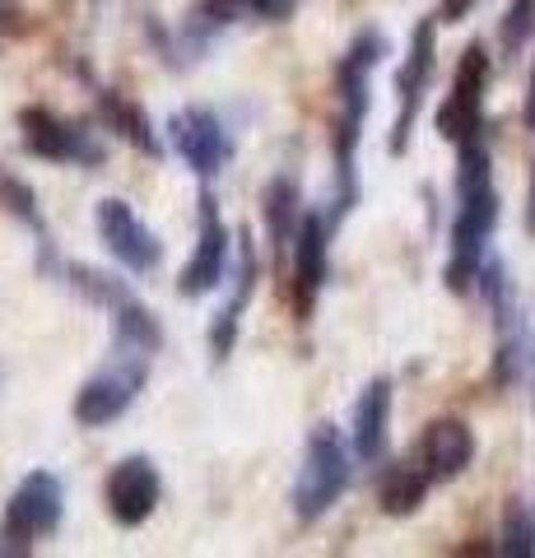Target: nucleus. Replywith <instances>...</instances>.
Masks as SVG:
<instances>
[{"label":"nucleus","mask_w":535,"mask_h":558,"mask_svg":"<svg viewBox=\"0 0 535 558\" xmlns=\"http://www.w3.org/2000/svg\"><path fill=\"white\" fill-rule=\"evenodd\" d=\"M498 229V186L485 135L457 145V215H452V247H447V289L471 293L489 260V238Z\"/></svg>","instance_id":"obj_1"},{"label":"nucleus","mask_w":535,"mask_h":558,"mask_svg":"<svg viewBox=\"0 0 535 558\" xmlns=\"http://www.w3.org/2000/svg\"><path fill=\"white\" fill-rule=\"evenodd\" d=\"M387 57V33L364 28L354 33V43L344 47V57L336 61V135H331V149H336V205L331 215L336 223L350 215V205L358 196L354 186V154H358V140H364V121L373 108V70L382 65Z\"/></svg>","instance_id":"obj_2"},{"label":"nucleus","mask_w":535,"mask_h":558,"mask_svg":"<svg viewBox=\"0 0 535 558\" xmlns=\"http://www.w3.org/2000/svg\"><path fill=\"white\" fill-rule=\"evenodd\" d=\"M354 447L344 442V433L336 424H317L307 433V447H303V465H299V480H293V512L299 521H321L326 512L344 498V488L354 480Z\"/></svg>","instance_id":"obj_3"},{"label":"nucleus","mask_w":535,"mask_h":558,"mask_svg":"<svg viewBox=\"0 0 535 558\" xmlns=\"http://www.w3.org/2000/svg\"><path fill=\"white\" fill-rule=\"evenodd\" d=\"M149 363H154V354H145V349H131V344L112 340L108 363H102V368L75 391V424L80 428H108V424H117V418L135 405V396L145 391Z\"/></svg>","instance_id":"obj_4"},{"label":"nucleus","mask_w":535,"mask_h":558,"mask_svg":"<svg viewBox=\"0 0 535 558\" xmlns=\"http://www.w3.org/2000/svg\"><path fill=\"white\" fill-rule=\"evenodd\" d=\"M61 512H65V488L51 470H33L20 480V488L5 502L0 517V554H28L38 539L61 531Z\"/></svg>","instance_id":"obj_5"},{"label":"nucleus","mask_w":535,"mask_h":558,"mask_svg":"<svg viewBox=\"0 0 535 558\" xmlns=\"http://www.w3.org/2000/svg\"><path fill=\"white\" fill-rule=\"evenodd\" d=\"M20 145L33 159L65 163V168H98L108 159V149H102V140L94 135L89 121L61 117L57 108H42V102L20 112Z\"/></svg>","instance_id":"obj_6"},{"label":"nucleus","mask_w":535,"mask_h":558,"mask_svg":"<svg viewBox=\"0 0 535 558\" xmlns=\"http://www.w3.org/2000/svg\"><path fill=\"white\" fill-rule=\"evenodd\" d=\"M331 233H336L331 209H303V223L289 247V270H284V299L299 322H313L317 293L326 289V275H331Z\"/></svg>","instance_id":"obj_7"},{"label":"nucleus","mask_w":535,"mask_h":558,"mask_svg":"<svg viewBox=\"0 0 535 558\" xmlns=\"http://www.w3.org/2000/svg\"><path fill=\"white\" fill-rule=\"evenodd\" d=\"M233 270V233L219 215V201L210 186H200L196 201V252L178 275V293L182 299H210L223 289V279Z\"/></svg>","instance_id":"obj_8"},{"label":"nucleus","mask_w":535,"mask_h":558,"mask_svg":"<svg viewBox=\"0 0 535 558\" xmlns=\"http://www.w3.org/2000/svg\"><path fill=\"white\" fill-rule=\"evenodd\" d=\"M434 61H438V14L434 20H420V28L410 33V51L401 61V75H396V121H391V140H387L391 154L410 149V131H414V121H420L428 84H434Z\"/></svg>","instance_id":"obj_9"},{"label":"nucleus","mask_w":535,"mask_h":558,"mask_svg":"<svg viewBox=\"0 0 535 558\" xmlns=\"http://www.w3.org/2000/svg\"><path fill=\"white\" fill-rule=\"evenodd\" d=\"M485 89H489V51L485 43H471L457 61L452 75V94L438 108V135L465 145V140L485 135Z\"/></svg>","instance_id":"obj_10"},{"label":"nucleus","mask_w":535,"mask_h":558,"mask_svg":"<svg viewBox=\"0 0 535 558\" xmlns=\"http://www.w3.org/2000/svg\"><path fill=\"white\" fill-rule=\"evenodd\" d=\"M168 140H172V149H178V159L192 168L200 182L219 178V172L229 168V159H233V135H229V126H223V117L210 112V108H200V102L172 112Z\"/></svg>","instance_id":"obj_11"},{"label":"nucleus","mask_w":535,"mask_h":558,"mask_svg":"<svg viewBox=\"0 0 535 558\" xmlns=\"http://www.w3.org/2000/svg\"><path fill=\"white\" fill-rule=\"evenodd\" d=\"M94 229L102 238V247L122 260L131 275H154V270L163 266V242H159V233H154L122 196H108V201L94 205Z\"/></svg>","instance_id":"obj_12"},{"label":"nucleus","mask_w":535,"mask_h":558,"mask_svg":"<svg viewBox=\"0 0 535 558\" xmlns=\"http://www.w3.org/2000/svg\"><path fill=\"white\" fill-rule=\"evenodd\" d=\"M159 498H163V475L149 457H122L102 480V502H108V517L122 531L145 526L154 508H159Z\"/></svg>","instance_id":"obj_13"},{"label":"nucleus","mask_w":535,"mask_h":558,"mask_svg":"<svg viewBox=\"0 0 535 558\" xmlns=\"http://www.w3.org/2000/svg\"><path fill=\"white\" fill-rule=\"evenodd\" d=\"M414 461L424 465V475L434 484H452L461 480L475 461V433L465 418L442 414L420 433V447H414Z\"/></svg>","instance_id":"obj_14"},{"label":"nucleus","mask_w":535,"mask_h":558,"mask_svg":"<svg viewBox=\"0 0 535 558\" xmlns=\"http://www.w3.org/2000/svg\"><path fill=\"white\" fill-rule=\"evenodd\" d=\"M233 293H229V303H223L215 312V322L210 330H205V344H210V359L223 363L233 354V344H238V330H243V312L252 307V293H256V247H252V229L238 233V256H233Z\"/></svg>","instance_id":"obj_15"},{"label":"nucleus","mask_w":535,"mask_h":558,"mask_svg":"<svg viewBox=\"0 0 535 558\" xmlns=\"http://www.w3.org/2000/svg\"><path fill=\"white\" fill-rule=\"evenodd\" d=\"M391 377H373L354 400V418H350V447L364 465H377L387 457L391 442Z\"/></svg>","instance_id":"obj_16"},{"label":"nucleus","mask_w":535,"mask_h":558,"mask_svg":"<svg viewBox=\"0 0 535 558\" xmlns=\"http://www.w3.org/2000/svg\"><path fill=\"white\" fill-rule=\"evenodd\" d=\"M262 215H266V233H270V252H275V270H289V247H293V233H299L303 223V186L293 172H280L266 196H262Z\"/></svg>","instance_id":"obj_17"},{"label":"nucleus","mask_w":535,"mask_h":558,"mask_svg":"<svg viewBox=\"0 0 535 558\" xmlns=\"http://www.w3.org/2000/svg\"><path fill=\"white\" fill-rule=\"evenodd\" d=\"M98 121H102V131L122 135L131 149H141L145 159H159V154H163L159 131H154L149 112L135 98H126L122 89H98Z\"/></svg>","instance_id":"obj_18"},{"label":"nucleus","mask_w":535,"mask_h":558,"mask_svg":"<svg viewBox=\"0 0 535 558\" xmlns=\"http://www.w3.org/2000/svg\"><path fill=\"white\" fill-rule=\"evenodd\" d=\"M428 488H434V480L424 475V465L414 457L387 461L382 470H377V508H382L387 517H414L424 508Z\"/></svg>","instance_id":"obj_19"},{"label":"nucleus","mask_w":535,"mask_h":558,"mask_svg":"<svg viewBox=\"0 0 535 558\" xmlns=\"http://www.w3.org/2000/svg\"><path fill=\"white\" fill-rule=\"evenodd\" d=\"M0 205H5L20 223H28V229H33V238H38V252H42V270H47L51 260H57V252H51V233H47V223L38 215V196L28 191V182H20L5 168H0Z\"/></svg>","instance_id":"obj_20"},{"label":"nucleus","mask_w":535,"mask_h":558,"mask_svg":"<svg viewBox=\"0 0 535 558\" xmlns=\"http://www.w3.org/2000/svg\"><path fill=\"white\" fill-rule=\"evenodd\" d=\"M498 549L512 554V558H531L535 554V512L526 508L522 498H512L503 508V545Z\"/></svg>","instance_id":"obj_21"},{"label":"nucleus","mask_w":535,"mask_h":558,"mask_svg":"<svg viewBox=\"0 0 535 558\" xmlns=\"http://www.w3.org/2000/svg\"><path fill=\"white\" fill-rule=\"evenodd\" d=\"M535 28V0H508V14H503V47L516 51Z\"/></svg>","instance_id":"obj_22"},{"label":"nucleus","mask_w":535,"mask_h":558,"mask_svg":"<svg viewBox=\"0 0 535 558\" xmlns=\"http://www.w3.org/2000/svg\"><path fill=\"white\" fill-rule=\"evenodd\" d=\"M475 10V0H442L438 5V24H461Z\"/></svg>","instance_id":"obj_23"},{"label":"nucleus","mask_w":535,"mask_h":558,"mask_svg":"<svg viewBox=\"0 0 535 558\" xmlns=\"http://www.w3.org/2000/svg\"><path fill=\"white\" fill-rule=\"evenodd\" d=\"M522 381L531 387V405H535V336L526 340V363H522Z\"/></svg>","instance_id":"obj_24"},{"label":"nucleus","mask_w":535,"mask_h":558,"mask_svg":"<svg viewBox=\"0 0 535 558\" xmlns=\"http://www.w3.org/2000/svg\"><path fill=\"white\" fill-rule=\"evenodd\" d=\"M526 131H535V70H531V89H526Z\"/></svg>","instance_id":"obj_25"},{"label":"nucleus","mask_w":535,"mask_h":558,"mask_svg":"<svg viewBox=\"0 0 535 558\" xmlns=\"http://www.w3.org/2000/svg\"><path fill=\"white\" fill-rule=\"evenodd\" d=\"M526 223L535 229V168H531V196H526Z\"/></svg>","instance_id":"obj_26"},{"label":"nucleus","mask_w":535,"mask_h":558,"mask_svg":"<svg viewBox=\"0 0 535 558\" xmlns=\"http://www.w3.org/2000/svg\"><path fill=\"white\" fill-rule=\"evenodd\" d=\"M14 20V0H0V28H5Z\"/></svg>","instance_id":"obj_27"}]
</instances>
